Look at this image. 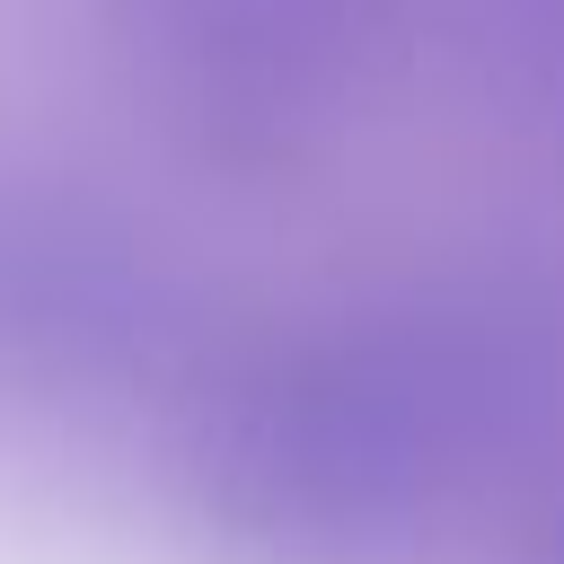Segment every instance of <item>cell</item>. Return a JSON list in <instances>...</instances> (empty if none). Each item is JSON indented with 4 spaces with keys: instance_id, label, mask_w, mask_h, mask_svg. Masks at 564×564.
Returning a JSON list of instances; mask_svg holds the SVG:
<instances>
[{
    "instance_id": "6da1fadb",
    "label": "cell",
    "mask_w": 564,
    "mask_h": 564,
    "mask_svg": "<svg viewBox=\"0 0 564 564\" xmlns=\"http://www.w3.org/2000/svg\"><path fill=\"white\" fill-rule=\"evenodd\" d=\"M0 564H70V555H44V546H0Z\"/></svg>"
}]
</instances>
